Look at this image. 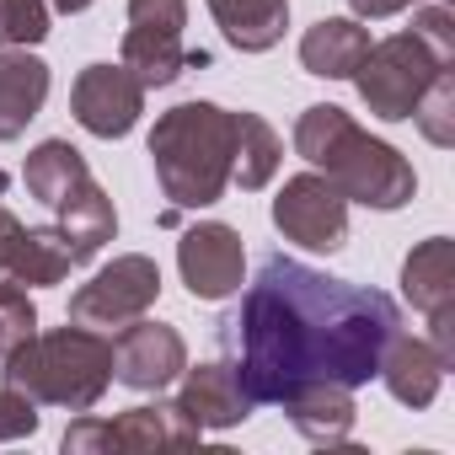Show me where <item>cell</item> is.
I'll return each instance as SVG.
<instances>
[{
	"label": "cell",
	"instance_id": "obj_1",
	"mask_svg": "<svg viewBox=\"0 0 455 455\" xmlns=\"http://www.w3.org/2000/svg\"><path fill=\"white\" fill-rule=\"evenodd\" d=\"M396 327L391 295L274 252L242 295V311L225 316V348L252 407H284L306 386H364Z\"/></svg>",
	"mask_w": 455,
	"mask_h": 455
},
{
	"label": "cell",
	"instance_id": "obj_2",
	"mask_svg": "<svg viewBox=\"0 0 455 455\" xmlns=\"http://www.w3.org/2000/svg\"><path fill=\"white\" fill-rule=\"evenodd\" d=\"M295 150H300L348 204L402 209V204L418 193L412 166H407L386 140H370V134H364L343 108H332V102L300 113V124H295Z\"/></svg>",
	"mask_w": 455,
	"mask_h": 455
},
{
	"label": "cell",
	"instance_id": "obj_3",
	"mask_svg": "<svg viewBox=\"0 0 455 455\" xmlns=\"http://www.w3.org/2000/svg\"><path fill=\"white\" fill-rule=\"evenodd\" d=\"M150 161L172 209L220 204V193L231 188V161H236V113H225L214 102H182L161 113L150 129Z\"/></svg>",
	"mask_w": 455,
	"mask_h": 455
},
{
	"label": "cell",
	"instance_id": "obj_4",
	"mask_svg": "<svg viewBox=\"0 0 455 455\" xmlns=\"http://www.w3.org/2000/svg\"><path fill=\"white\" fill-rule=\"evenodd\" d=\"M6 386L28 391L44 407H70L86 412L102 402L108 380H113V338L92 332V327H60V332H33L22 338L6 359Z\"/></svg>",
	"mask_w": 455,
	"mask_h": 455
},
{
	"label": "cell",
	"instance_id": "obj_5",
	"mask_svg": "<svg viewBox=\"0 0 455 455\" xmlns=\"http://www.w3.org/2000/svg\"><path fill=\"white\" fill-rule=\"evenodd\" d=\"M444 65H455V60H439V54L407 28V33H396V38L370 44V54L359 60V70H354L348 81L359 86V97H364V108H370L375 118L402 124V118H412L418 97L428 92V81H434Z\"/></svg>",
	"mask_w": 455,
	"mask_h": 455
},
{
	"label": "cell",
	"instance_id": "obj_6",
	"mask_svg": "<svg viewBox=\"0 0 455 455\" xmlns=\"http://www.w3.org/2000/svg\"><path fill=\"white\" fill-rule=\"evenodd\" d=\"M198 423L177 407V402H156V407H129L118 418H81L65 428V450L70 455H150V450H193L198 444Z\"/></svg>",
	"mask_w": 455,
	"mask_h": 455
},
{
	"label": "cell",
	"instance_id": "obj_7",
	"mask_svg": "<svg viewBox=\"0 0 455 455\" xmlns=\"http://www.w3.org/2000/svg\"><path fill=\"white\" fill-rule=\"evenodd\" d=\"M182 28H188V0H129V33L118 65H129L145 92L172 86L182 65H204V54L182 44Z\"/></svg>",
	"mask_w": 455,
	"mask_h": 455
},
{
	"label": "cell",
	"instance_id": "obj_8",
	"mask_svg": "<svg viewBox=\"0 0 455 455\" xmlns=\"http://www.w3.org/2000/svg\"><path fill=\"white\" fill-rule=\"evenodd\" d=\"M161 295V268L140 252L129 258H113L92 284H81L70 295V322L76 327H92V332H118L129 322H140Z\"/></svg>",
	"mask_w": 455,
	"mask_h": 455
},
{
	"label": "cell",
	"instance_id": "obj_9",
	"mask_svg": "<svg viewBox=\"0 0 455 455\" xmlns=\"http://www.w3.org/2000/svg\"><path fill=\"white\" fill-rule=\"evenodd\" d=\"M274 225L306 252H338L348 242V198L322 172H300L279 188Z\"/></svg>",
	"mask_w": 455,
	"mask_h": 455
},
{
	"label": "cell",
	"instance_id": "obj_10",
	"mask_svg": "<svg viewBox=\"0 0 455 455\" xmlns=\"http://www.w3.org/2000/svg\"><path fill=\"white\" fill-rule=\"evenodd\" d=\"M177 268H182V284L193 300H225L236 295L247 279V252H242V236L220 220H204L193 231H182L177 242Z\"/></svg>",
	"mask_w": 455,
	"mask_h": 455
},
{
	"label": "cell",
	"instance_id": "obj_11",
	"mask_svg": "<svg viewBox=\"0 0 455 455\" xmlns=\"http://www.w3.org/2000/svg\"><path fill=\"white\" fill-rule=\"evenodd\" d=\"M402 295L428 316L434 348L450 364L455 359V242L450 236H428L423 247H412V258L402 263Z\"/></svg>",
	"mask_w": 455,
	"mask_h": 455
},
{
	"label": "cell",
	"instance_id": "obj_12",
	"mask_svg": "<svg viewBox=\"0 0 455 455\" xmlns=\"http://www.w3.org/2000/svg\"><path fill=\"white\" fill-rule=\"evenodd\" d=\"M70 113L86 134L97 140H118L140 124L145 113V86L134 81L129 65H86L76 76V92H70Z\"/></svg>",
	"mask_w": 455,
	"mask_h": 455
},
{
	"label": "cell",
	"instance_id": "obj_13",
	"mask_svg": "<svg viewBox=\"0 0 455 455\" xmlns=\"http://www.w3.org/2000/svg\"><path fill=\"white\" fill-rule=\"evenodd\" d=\"M188 370V348L182 332L166 322H129L113 338V380H124L129 391H166L177 375Z\"/></svg>",
	"mask_w": 455,
	"mask_h": 455
},
{
	"label": "cell",
	"instance_id": "obj_14",
	"mask_svg": "<svg viewBox=\"0 0 455 455\" xmlns=\"http://www.w3.org/2000/svg\"><path fill=\"white\" fill-rule=\"evenodd\" d=\"M444 354L428 343V338H412V332H391V343H386V354H380V380H386V391L402 402V407H428L434 396H439V380H444Z\"/></svg>",
	"mask_w": 455,
	"mask_h": 455
},
{
	"label": "cell",
	"instance_id": "obj_15",
	"mask_svg": "<svg viewBox=\"0 0 455 455\" xmlns=\"http://www.w3.org/2000/svg\"><path fill=\"white\" fill-rule=\"evenodd\" d=\"M177 407H182L198 428H236V423L252 418V396L242 391V380H236L231 364H198V370H182Z\"/></svg>",
	"mask_w": 455,
	"mask_h": 455
},
{
	"label": "cell",
	"instance_id": "obj_16",
	"mask_svg": "<svg viewBox=\"0 0 455 455\" xmlns=\"http://www.w3.org/2000/svg\"><path fill=\"white\" fill-rule=\"evenodd\" d=\"M49 102V65L28 49L0 54V140H17Z\"/></svg>",
	"mask_w": 455,
	"mask_h": 455
},
{
	"label": "cell",
	"instance_id": "obj_17",
	"mask_svg": "<svg viewBox=\"0 0 455 455\" xmlns=\"http://www.w3.org/2000/svg\"><path fill=\"white\" fill-rule=\"evenodd\" d=\"M113 231H118V214H113V198H108L97 182H92L86 193H76L70 204L54 209V236L65 242V252H70L76 268L92 263V258L113 242Z\"/></svg>",
	"mask_w": 455,
	"mask_h": 455
},
{
	"label": "cell",
	"instance_id": "obj_18",
	"mask_svg": "<svg viewBox=\"0 0 455 455\" xmlns=\"http://www.w3.org/2000/svg\"><path fill=\"white\" fill-rule=\"evenodd\" d=\"M22 182H28V193H33L44 209H60V204H70L76 193L92 188V172H86V156H81L70 140H44V145L28 156Z\"/></svg>",
	"mask_w": 455,
	"mask_h": 455
},
{
	"label": "cell",
	"instance_id": "obj_19",
	"mask_svg": "<svg viewBox=\"0 0 455 455\" xmlns=\"http://www.w3.org/2000/svg\"><path fill=\"white\" fill-rule=\"evenodd\" d=\"M364 54H370V33L354 17H327V22L306 28V38H300V65L327 81H348Z\"/></svg>",
	"mask_w": 455,
	"mask_h": 455
},
{
	"label": "cell",
	"instance_id": "obj_20",
	"mask_svg": "<svg viewBox=\"0 0 455 455\" xmlns=\"http://www.w3.org/2000/svg\"><path fill=\"white\" fill-rule=\"evenodd\" d=\"M209 12L225 33V44L242 54H263L290 28V0H209Z\"/></svg>",
	"mask_w": 455,
	"mask_h": 455
},
{
	"label": "cell",
	"instance_id": "obj_21",
	"mask_svg": "<svg viewBox=\"0 0 455 455\" xmlns=\"http://www.w3.org/2000/svg\"><path fill=\"white\" fill-rule=\"evenodd\" d=\"M284 412L311 444H343L354 428V402L343 386H306L284 402Z\"/></svg>",
	"mask_w": 455,
	"mask_h": 455
},
{
	"label": "cell",
	"instance_id": "obj_22",
	"mask_svg": "<svg viewBox=\"0 0 455 455\" xmlns=\"http://www.w3.org/2000/svg\"><path fill=\"white\" fill-rule=\"evenodd\" d=\"M279 161H284L279 134H274L258 113H236V161H231V182L247 188V193H258V188L279 172Z\"/></svg>",
	"mask_w": 455,
	"mask_h": 455
},
{
	"label": "cell",
	"instance_id": "obj_23",
	"mask_svg": "<svg viewBox=\"0 0 455 455\" xmlns=\"http://www.w3.org/2000/svg\"><path fill=\"white\" fill-rule=\"evenodd\" d=\"M70 268L76 263H70L65 242L54 236V225H49V231H28V225H22V242L12 252V279L17 284H60Z\"/></svg>",
	"mask_w": 455,
	"mask_h": 455
},
{
	"label": "cell",
	"instance_id": "obj_24",
	"mask_svg": "<svg viewBox=\"0 0 455 455\" xmlns=\"http://www.w3.org/2000/svg\"><path fill=\"white\" fill-rule=\"evenodd\" d=\"M412 124L423 129L428 145H455V70H450V65H444V70L428 81V92L418 97Z\"/></svg>",
	"mask_w": 455,
	"mask_h": 455
},
{
	"label": "cell",
	"instance_id": "obj_25",
	"mask_svg": "<svg viewBox=\"0 0 455 455\" xmlns=\"http://www.w3.org/2000/svg\"><path fill=\"white\" fill-rule=\"evenodd\" d=\"M49 38V0H0V49H33Z\"/></svg>",
	"mask_w": 455,
	"mask_h": 455
},
{
	"label": "cell",
	"instance_id": "obj_26",
	"mask_svg": "<svg viewBox=\"0 0 455 455\" xmlns=\"http://www.w3.org/2000/svg\"><path fill=\"white\" fill-rule=\"evenodd\" d=\"M33 332H38V306L28 300V290L17 279H0V359Z\"/></svg>",
	"mask_w": 455,
	"mask_h": 455
},
{
	"label": "cell",
	"instance_id": "obj_27",
	"mask_svg": "<svg viewBox=\"0 0 455 455\" xmlns=\"http://www.w3.org/2000/svg\"><path fill=\"white\" fill-rule=\"evenodd\" d=\"M38 434V402L17 386H0V439H28Z\"/></svg>",
	"mask_w": 455,
	"mask_h": 455
},
{
	"label": "cell",
	"instance_id": "obj_28",
	"mask_svg": "<svg viewBox=\"0 0 455 455\" xmlns=\"http://www.w3.org/2000/svg\"><path fill=\"white\" fill-rule=\"evenodd\" d=\"M412 33H418L439 60H455V17H450V6H423V12L412 17Z\"/></svg>",
	"mask_w": 455,
	"mask_h": 455
},
{
	"label": "cell",
	"instance_id": "obj_29",
	"mask_svg": "<svg viewBox=\"0 0 455 455\" xmlns=\"http://www.w3.org/2000/svg\"><path fill=\"white\" fill-rule=\"evenodd\" d=\"M22 242V220L12 209H0V279H12V252Z\"/></svg>",
	"mask_w": 455,
	"mask_h": 455
},
{
	"label": "cell",
	"instance_id": "obj_30",
	"mask_svg": "<svg viewBox=\"0 0 455 455\" xmlns=\"http://www.w3.org/2000/svg\"><path fill=\"white\" fill-rule=\"evenodd\" d=\"M348 6H354V17H370V22H380V17H396V12L418 6V0H348Z\"/></svg>",
	"mask_w": 455,
	"mask_h": 455
},
{
	"label": "cell",
	"instance_id": "obj_31",
	"mask_svg": "<svg viewBox=\"0 0 455 455\" xmlns=\"http://www.w3.org/2000/svg\"><path fill=\"white\" fill-rule=\"evenodd\" d=\"M49 6H54V12H65V17H76V12H86V6H92V0H49Z\"/></svg>",
	"mask_w": 455,
	"mask_h": 455
}]
</instances>
